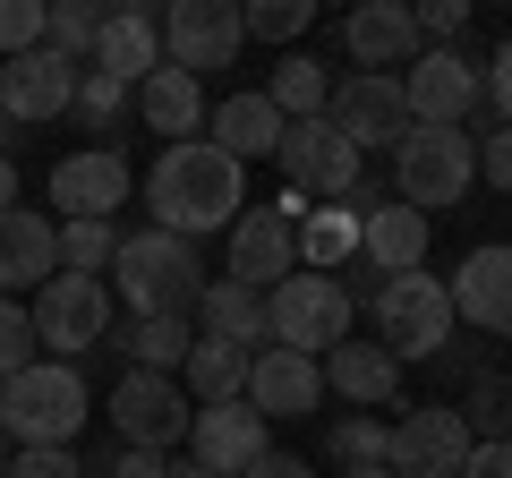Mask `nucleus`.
I'll list each match as a JSON object with an SVG mask.
<instances>
[{
	"mask_svg": "<svg viewBox=\"0 0 512 478\" xmlns=\"http://www.w3.org/2000/svg\"><path fill=\"white\" fill-rule=\"evenodd\" d=\"M248 478H316V470H308V461H299V453H282V444H274V453L256 461V470H248Z\"/></svg>",
	"mask_w": 512,
	"mask_h": 478,
	"instance_id": "45",
	"label": "nucleus"
},
{
	"mask_svg": "<svg viewBox=\"0 0 512 478\" xmlns=\"http://www.w3.org/2000/svg\"><path fill=\"white\" fill-rule=\"evenodd\" d=\"M9 478H86V461L69 444H26V453H9Z\"/></svg>",
	"mask_w": 512,
	"mask_h": 478,
	"instance_id": "40",
	"label": "nucleus"
},
{
	"mask_svg": "<svg viewBox=\"0 0 512 478\" xmlns=\"http://www.w3.org/2000/svg\"><path fill=\"white\" fill-rule=\"evenodd\" d=\"M0 214H18V163L0 154Z\"/></svg>",
	"mask_w": 512,
	"mask_h": 478,
	"instance_id": "46",
	"label": "nucleus"
},
{
	"mask_svg": "<svg viewBox=\"0 0 512 478\" xmlns=\"http://www.w3.org/2000/svg\"><path fill=\"white\" fill-rule=\"evenodd\" d=\"M359 214H367V188L342 205H308L299 214V274H342L359 257Z\"/></svg>",
	"mask_w": 512,
	"mask_h": 478,
	"instance_id": "26",
	"label": "nucleus"
},
{
	"mask_svg": "<svg viewBox=\"0 0 512 478\" xmlns=\"http://www.w3.org/2000/svg\"><path fill=\"white\" fill-rule=\"evenodd\" d=\"M239 26H248L256 43H282V52H291L316 26V0H256V9H239Z\"/></svg>",
	"mask_w": 512,
	"mask_h": 478,
	"instance_id": "35",
	"label": "nucleus"
},
{
	"mask_svg": "<svg viewBox=\"0 0 512 478\" xmlns=\"http://www.w3.org/2000/svg\"><path fill=\"white\" fill-rule=\"evenodd\" d=\"M333 461H342V470H367V461H384V444H393V427H384V419H367V410H359V419H333Z\"/></svg>",
	"mask_w": 512,
	"mask_h": 478,
	"instance_id": "36",
	"label": "nucleus"
},
{
	"mask_svg": "<svg viewBox=\"0 0 512 478\" xmlns=\"http://www.w3.org/2000/svg\"><path fill=\"white\" fill-rule=\"evenodd\" d=\"M86 69L120 77V86H146V77L163 69V18H154V9H103V35H94Z\"/></svg>",
	"mask_w": 512,
	"mask_h": 478,
	"instance_id": "22",
	"label": "nucleus"
},
{
	"mask_svg": "<svg viewBox=\"0 0 512 478\" xmlns=\"http://www.w3.org/2000/svg\"><path fill=\"white\" fill-rule=\"evenodd\" d=\"M478 180H487V188H504V197H512V120H495V129L478 137Z\"/></svg>",
	"mask_w": 512,
	"mask_h": 478,
	"instance_id": "41",
	"label": "nucleus"
},
{
	"mask_svg": "<svg viewBox=\"0 0 512 478\" xmlns=\"http://www.w3.org/2000/svg\"><path fill=\"white\" fill-rule=\"evenodd\" d=\"M86 410H94L86 376L69 359H35L26 376L0 385V436H9V453H26V444H69L86 427Z\"/></svg>",
	"mask_w": 512,
	"mask_h": 478,
	"instance_id": "3",
	"label": "nucleus"
},
{
	"mask_svg": "<svg viewBox=\"0 0 512 478\" xmlns=\"http://www.w3.org/2000/svg\"><path fill=\"white\" fill-rule=\"evenodd\" d=\"M35 359H43V350H35V316H26L18 299H0V385H9V376H26Z\"/></svg>",
	"mask_w": 512,
	"mask_h": 478,
	"instance_id": "37",
	"label": "nucleus"
},
{
	"mask_svg": "<svg viewBox=\"0 0 512 478\" xmlns=\"http://www.w3.org/2000/svg\"><path fill=\"white\" fill-rule=\"evenodd\" d=\"M282 188L308 197V205H342V197H359V188H367V180H359V146L333 129L325 111L282 129Z\"/></svg>",
	"mask_w": 512,
	"mask_h": 478,
	"instance_id": "8",
	"label": "nucleus"
},
{
	"mask_svg": "<svg viewBox=\"0 0 512 478\" xmlns=\"http://www.w3.org/2000/svg\"><path fill=\"white\" fill-rule=\"evenodd\" d=\"M359 257H367V274H419L427 265V214H410L402 197H376L367 188V214H359Z\"/></svg>",
	"mask_w": 512,
	"mask_h": 478,
	"instance_id": "20",
	"label": "nucleus"
},
{
	"mask_svg": "<svg viewBox=\"0 0 512 478\" xmlns=\"http://www.w3.org/2000/svg\"><path fill=\"white\" fill-rule=\"evenodd\" d=\"M342 43H350V60H359L367 77H393V69H410V60L427 52L419 18H410L402 0H359V9L342 18Z\"/></svg>",
	"mask_w": 512,
	"mask_h": 478,
	"instance_id": "18",
	"label": "nucleus"
},
{
	"mask_svg": "<svg viewBox=\"0 0 512 478\" xmlns=\"http://www.w3.org/2000/svg\"><path fill=\"white\" fill-rule=\"evenodd\" d=\"M120 350H128V368H146V376H180L188 350H197V333H188V316H137V325L120 333Z\"/></svg>",
	"mask_w": 512,
	"mask_h": 478,
	"instance_id": "30",
	"label": "nucleus"
},
{
	"mask_svg": "<svg viewBox=\"0 0 512 478\" xmlns=\"http://www.w3.org/2000/svg\"><path fill=\"white\" fill-rule=\"evenodd\" d=\"M325 402V368H316V359H299V350H256V368H248V410L265 427L274 419H308V410Z\"/></svg>",
	"mask_w": 512,
	"mask_h": 478,
	"instance_id": "19",
	"label": "nucleus"
},
{
	"mask_svg": "<svg viewBox=\"0 0 512 478\" xmlns=\"http://www.w3.org/2000/svg\"><path fill=\"white\" fill-rule=\"evenodd\" d=\"M146 205H154V231L188 239L197 248L205 231H231L248 214V163L214 146V137H188V146H163L146 171Z\"/></svg>",
	"mask_w": 512,
	"mask_h": 478,
	"instance_id": "1",
	"label": "nucleus"
},
{
	"mask_svg": "<svg viewBox=\"0 0 512 478\" xmlns=\"http://www.w3.org/2000/svg\"><path fill=\"white\" fill-rule=\"evenodd\" d=\"M111 291L137 316H188L205 299V265H197L188 239L146 222V231H120V248H111Z\"/></svg>",
	"mask_w": 512,
	"mask_h": 478,
	"instance_id": "2",
	"label": "nucleus"
},
{
	"mask_svg": "<svg viewBox=\"0 0 512 478\" xmlns=\"http://www.w3.org/2000/svg\"><path fill=\"white\" fill-rule=\"evenodd\" d=\"M478 180V137L470 129H419L410 120V137L393 146V188H402L410 214H444V205H461Z\"/></svg>",
	"mask_w": 512,
	"mask_h": 478,
	"instance_id": "4",
	"label": "nucleus"
},
{
	"mask_svg": "<svg viewBox=\"0 0 512 478\" xmlns=\"http://www.w3.org/2000/svg\"><path fill=\"white\" fill-rule=\"evenodd\" d=\"M316 368H325V393H342V402H367V410L402 393V359H393L384 342H333Z\"/></svg>",
	"mask_w": 512,
	"mask_h": 478,
	"instance_id": "25",
	"label": "nucleus"
},
{
	"mask_svg": "<svg viewBox=\"0 0 512 478\" xmlns=\"http://www.w3.org/2000/svg\"><path fill=\"white\" fill-rule=\"evenodd\" d=\"M197 316H205V333H214V342L265 350V291H248V282H205Z\"/></svg>",
	"mask_w": 512,
	"mask_h": 478,
	"instance_id": "29",
	"label": "nucleus"
},
{
	"mask_svg": "<svg viewBox=\"0 0 512 478\" xmlns=\"http://www.w3.org/2000/svg\"><path fill=\"white\" fill-rule=\"evenodd\" d=\"M0 137H9V120H0Z\"/></svg>",
	"mask_w": 512,
	"mask_h": 478,
	"instance_id": "50",
	"label": "nucleus"
},
{
	"mask_svg": "<svg viewBox=\"0 0 512 478\" xmlns=\"http://www.w3.org/2000/svg\"><path fill=\"white\" fill-rule=\"evenodd\" d=\"M504 436H512V419H504Z\"/></svg>",
	"mask_w": 512,
	"mask_h": 478,
	"instance_id": "51",
	"label": "nucleus"
},
{
	"mask_svg": "<svg viewBox=\"0 0 512 478\" xmlns=\"http://www.w3.org/2000/svg\"><path fill=\"white\" fill-rule=\"evenodd\" d=\"M248 368H256V350H239V342H214V333H197V350H188V402H248Z\"/></svg>",
	"mask_w": 512,
	"mask_h": 478,
	"instance_id": "28",
	"label": "nucleus"
},
{
	"mask_svg": "<svg viewBox=\"0 0 512 478\" xmlns=\"http://www.w3.org/2000/svg\"><path fill=\"white\" fill-rule=\"evenodd\" d=\"M103 419H111V436L137 444V453H171V444L188 436V419H197V402L180 393V376H146V368H128L120 385H111Z\"/></svg>",
	"mask_w": 512,
	"mask_h": 478,
	"instance_id": "9",
	"label": "nucleus"
},
{
	"mask_svg": "<svg viewBox=\"0 0 512 478\" xmlns=\"http://www.w3.org/2000/svg\"><path fill=\"white\" fill-rule=\"evenodd\" d=\"M265 342L325 359L333 342H350V282L342 274H291L282 291H265Z\"/></svg>",
	"mask_w": 512,
	"mask_h": 478,
	"instance_id": "5",
	"label": "nucleus"
},
{
	"mask_svg": "<svg viewBox=\"0 0 512 478\" xmlns=\"http://www.w3.org/2000/svg\"><path fill=\"white\" fill-rule=\"evenodd\" d=\"M43 188H52L60 222H111L128 205V188H137V171H128L120 146H86V154H60Z\"/></svg>",
	"mask_w": 512,
	"mask_h": 478,
	"instance_id": "15",
	"label": "nucleus"
},
{
	"mask_svg": "<svg viewBox=\"0 0 512 478\" xmlns=\"http://www.w3.org/2000/svg\"><path fill=\"white\" fill-rule=\"evenodd\" d=\"M239 43H248V26H239L231 0H171L163 9V60L188 69L197 86H205V69H231Z\"/></svg>",
	"mask_w": 512,
	"mask_h": 478,
	"instance_id": "13",
	"label": "nucleus"
},
{
	"mask_svg": "<svg viewBox=\"0 0 512 478\" xmlns=\"http://www.w3.org/2000/svg\"><path fill=\"white\" fill-rule=\"evenodd\" d=\"M94 35H103V9H94V0H43V43H52L60 60H77V69H86Z\"/></svg>",
	"mask_w": 512,
	"mask_h": 478,
	"instance_id": "32",
	"label": "nucleus"
},
{
	"mask_svg": "<svg viewBox=\"0 0 512 478\" xmlns=\"http://www.w3.org/2000/svg\"><path fill=\"white\" fill-rule=\"evenodd\" d=\"M103 478H171V461H163V453H137V444H120Z\"/></svg>",
	"mask_w": 512,
	"mask_h": 478,
	"instance_id": "44",
	"label": "nucleus"
},
{
	"mask_svg": "<svg viewBox=\"0 0 512 478\" xmlns=\"http://www.w3.org/2000/svg\"><path fill=\"white\" fill-rule=\"evenodd\" d=\"M453 325H461L453 291H444L427 265H419V274H393L376 291V342L393 350L402 368H410V359H444V350H453Z\"/></svg>",
	"mask_w": 512,
	"mask_h": 478,
	"instance_id": "6",
	"label": "nucleus"
},
{
	"mask_svg": "<svg viewBox=\"0 0 512 478\" xmlns=\"http://www.w3.org/2000/svg\"><path fill=\"white\" fill-rule=\"evenodd\" d=\"M77 129H94V137H111L128 120V111H137V86H120V77H103V69H86L77 77Z\"/></svg>",
	"mask_w": 512,
	"mask_h": 478,
	"instance_id": "33",
	"label": "nucleus"
},
{
	"mask_svg": "<svg viewBox=\"0 0 512 478\" xmlns=\"http://www.w3.org/2000/svg\"><path fill=\"white\" fill-rule=\"evenodd\" d=\"M35 350H52V359H94L103 350V333H111V282H94V274H52L35 291Z\"/></svg>",
	"mask_w": 512,
	"mask_h": 478,
	"instance_id": "7",
	"label": "nucleus"
},
{
	"mask_svg": "<svg viewBox=\"0 0 512 478\" xmlns=\"http://www.w3.org/2000/svg\"><path fill=\"white\" fill-rule=\"evenodd\" d=\"M77 60H60L52 43H35V52L0 60V120L18 129V120H60V111L77 103Z\"/></svg>",
	"mask_w": 512,
	"mask_h": 478,
	"instance_id": "17",
	"label": "nucleus"
},
{
	"mask_svg": "<svg viewBox=\"0 0 512 478\" xmlns=\"http://www.w3.org/2000/svg\"><path fill=\"white\" fill-rule=\"evenodd\" d=\"M444 291H453V316H470L478 333L512 342V248H470Z\"/></svg>",
	"mask_w": 512,
	"mask_h": 478,
	"instance_id": "21",
	"label": "nucleus"
},
{
	"mask_svg": "<svg viewBox=\"0 0 512 478\" xmlns=\"http://www.w3.org/2000/svg\"><path fill=\"white\" fill-rule=\"evenodd\" d=\"M137 120H146L154 137H171V146H188V137L205 129V86H197L188 69H171V60H163V69L137 86Z\"/></svg>",
	"mask_w": 512,
	"mask_h": 478,
	"instance_id": "27",
	"label": "nucleus"
},
{
	"mask_svg": "<svg viewBox=\"0 0 512 478\" xmlns=\"http://www.w3.org/2000/svg\"><path fill=\"white\" fill-rule=\"evenodd\" d=\"M265 453H274V427L256 419L248 402H205L188 419V461H205L214 478H248Z\"/></svg>",
	"mask_w": 512,
	"mask_h": 478,
	"instance_id": "16",
	"label": "nucleus"
},
{
	"mask_svg": "<svg viewBox=\"0 0 512 478\" xmlns=\"http://www.w3.org/2000/svg\"><path fill=\"white\" fill-rule=\"evenodd\" d=\"M478 77H487V103H495V120H512V35L495 43V60H478Z\"/></svg>",
	"mask_w": 512,
	"mask_h": 478,
	"instance_id": "42",
	"label": "nucleus"
},
{
	"mask_svg": "<svg viewBox=\"0 0 512 478\" xmlns=\"http://www.w3.org/2000/svg\"><path fill=\"white\" fill-rule=\"evenodd\" d=\"M461 419H470V436H478V444L504 436V419H512V385H504V376H478V385H470V410H461Z\"/></svg>",
	"mask_w": 512,
	"mask_h": 478,
	"instance_id": "38",
	"label": "nucleus"
},
{
	"mask_svg": "<svg viewBox=\"0 0 512 478\" xmlns=\"http://www.w3.org/2000/svg\"><path fill=\"white\" fill-rule=\"evenodd\" d=\"M111 248H120V222H60V274H111Z\"/></svg>",
	"mask_w": 512,
	"mask_h": 478,
	"instance_id": "34",
	"label": "nucleus"
},
{
	"mask_svg": "<svg viewBox=\"0 0 512 478\" xmlns=\"http://www.w3.org/2000/svg\"><path fill=\"white\" fill-rule=\"evenodd\" d=\"M171 478H214V470H205V461H171Z\"/></svg>",
	"mask_w": 512,
	"mask_h": 478,
	"instance_id": "47",
	"label": "nucleus"
},
{
	"mask_svg": "<svg viewBox=\"0 0 512 478\" xmlns=\"http://www.w3.org/2000/svg\"><path fill=\"white\" fill-rule=\"evenodd\" d=\"M43 43V0H0V60H18Z\"/></svg>",
	"mask_w": 512,
	"mask_h": 478,
	"instance_id": "39",
	"label": "nucleus"
},
{
	"mask_svg": "<svg viewBox=\"0 0 512 478\" xmlns=\"http://www.w3.org/2000/svg\"><path fill=\"white\" fill-rule=\"evenodd\" d=\"M402 103H410L419 129H461V120L487 103V77H478V60L461 52V43L453 52H419L402 69Z\"/></svg>",
	"mask_w": 512,
	"mask_h": 478,
	"instance_id": "11",
	"label": "nucleus"
},
{
	"mask_svg": "<svg viewBox=\"0 0 512 478\" xmlns=\"http://www.w3.org/2000/svg\"><path fill=\"white\" fill-rule=\"evenodd\" d=\"M52 274H60V222L52 214H26V205H18V214H0V299L26 291V282L43 291Z\"/></svg>",
	"mask_w": 512,
	"mask_h": 478,
	"instance_id": "23",
	"label": "nucleus"
},
{
	"mask_svg": "<svg viewBox=\"0 0 512 478\" xmlns=\"http://www.w3.org/2000/svg\"><path fill=\"white\" fill-rule=\"evenodd\" d=\"M205 129H214V146L231 154V163H256V154H282V120L265 94H222V103H205Z\"/></svg>",
	"mask_w": 512,
	"mask_h": 478,
	"instance_id": "24",
	"label": "nucleus"
},
{
	"mask_svg": "<svg viewBox=\"0 0 512 478\" xmlns=\"http://www.w3.org/2000/svg\"><path fill=\"white\" fill-rule=\"evenodd\" d=\"M265 103H274L282 120H316V111L333 103V77H325V60H308V52H282V69H274V86H265Z\"/></svg>",
	"mask_w": 512,
	"mask_h": 478,
	"instance_id": "31",
	"label": "nucleus"
},
{
	"mask_svg": "<svg viewBox=\"0 0 512 478\" xmlns=\"http://www.w3.org/2000/svg\"><path fill=\"white\" fill-rule=\"evenodd\" d=\"M342 478H393V470H384V461H367V470H342Z\"/></svg>",
	"mask_w": 512,
	"mask_h": 478,
	"instance_id": "48",
	"label": "nucleus"
},
{
	"mask_svg": "<svg viewBox=\"0 0 512 478\" xmlns=\"http://www.w3.org/2000/svg\"><path fill=\"white\" fill-rule=\"evenodd\" d=\"M0 478H9V436H0Z\"/></svg>",
	"mask_w": 512,
	"mask_h": 478,
	"instance_id": "49",
	"label": "nucleus"
},
{
	"mask_svg": "<svg viewBox=\"0 0 512 478\" xmlns=\"http://www.w3.org/2000/svg\"><path fill=\"white\" fill-rule=\"evenodd\" d=\"M299 274V222L282 205H248L231 222V257H222V282H248V291H282Z\"/></svg>",
	"mask_w": 512,
	"mask_h": 478,
	"instance_id": "14",
	"label": "nucleus"
},
{
	"mask_svg": "<svg viewBox=\"0 0 512 478\" xmlns=\"http://www.w3.org/2000/svg\"><path fill=\"white\" fill-rule=\"evenodd\" d=\"M461 478H512V436L470 444V470H461Z\"/></svg>",
	"mask_w": 512,
	"mask_h": 478,
	"instance_id": "43",
	"label": "nucleus"
},
{
	"mask_svg": "<svg viewBox=\"0 0 512 478\" xmlns=\"http://www.w3.org/2000/svg\"><path fill=\"white\" fill-rule=\"evenodd\" d=\"M325 120L350 137L359 154H393L410 137V103H402V77H367V69H350V77H333V103H325Z\"/></svg>",
	"mask_w": 512,
	"mask_h": 478,
	"instance_id": "12",
	"label": "nucleus"
},
{
	"mask_svg": "<svg viewBox=\"0 0 512 478\" xmlns=\"http://www.w3.org/2000/svg\"><path fill=\"white\" fill-rule=\"evenodd\" d=\"M470 419L461 410H444V402H427V410H402L393 419V444H384V470L393 478H461L470 470Z\"/></svg>",
	"mask_w": 512,
	"mask_h": 478,
	"instance_id": "10",
	"label": "nucleus"
}]
</instances>
